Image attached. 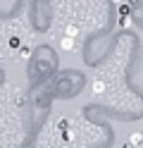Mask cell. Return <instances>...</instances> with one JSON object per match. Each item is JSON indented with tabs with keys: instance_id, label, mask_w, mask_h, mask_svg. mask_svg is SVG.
Masks as SVG:
<instances>
[{
	"instance_id": "cell-1",
	"label": "cell",
	"mask_w": 143,
	"mask_h": 148,
	"mask_svg": "<svg viewBox=\"0 0 143 148\" xmlns=\"http://www.w3.org/2000/svg\"><path fill=\"white\" fill-rule=\"evenodd\" d=\"M127 143L133 146V148H141V146H143V132H133V134L127 138Z\"/></svg>"
},
{
	"instance_id": "cell-2",
	"label": "cell",
	"mask_w": 143,
	"mask_h": 148,
	"mask_svg": "<svg viewBox=\"0 0 143 148\" xmlns=\"http://www.w3.org/2000/svg\"><path fill=\"white\" fill-rule=\"evenodd\" d=\"M60 48H62V50H67V53L74 50V38H72V36H64V38L60 41Z\"/></svg>"
},
{
	"instance_id": "cell-3",
	"label": "cell",
	"mask_w": 143,
	"mask_h": 148,
	"mask_svg": "<svg viewBox=\"0 0 143 148\" xmlns=\"http://www.w3.org/2000/svg\"><path fill=\"white\" fill-rule=\"evenodd\" d=\"M76 31H79V29H76L74 24H69V26L64 29V36H72V38H74V36H76Z\"/></svg>"
},
{
	"instance_id": "cell-4",
	"label": "cell",
	"mask_w": 143,
	"mask_h": 148,
	"mask_svg": "<svg viewBox=\"0 0 143 148\" xmlns=\"http://www.w3.org/2000/svg\"><path fill=\"white\" fill-rule=\"evenodd\" d=\"M129 24H131V22H129V17H122V19H119V26H122V29H127Z\"/></svg>"
},
{
	"instance_id": "cell-5",
	"label": "cell",
	"mask_w": 143,
	"mask_h": 148,
	"mask_svg": "<svg viewBox=\"0 0 143 148\" xmlns=\"http://www.w3.org/2000/svg\"><path fill=\"white\" fill-rule=\"evenodd\" d=\"M119 12H122V17H127V14H129V5H122Z\"/></svg>"
},
{
	"instance_id": "cell-6",
	"label": "cell",
	"mask_w": 143,
	"mask_h": 148,
	"mask_svg": "<svg viewBox=\"0 0 143 148\" xmlns=\"http://www.w3.org/2000/svg\"><path fill=\"white\" fill-rule=\"evenodd\" d=\"M29 53H31L29 48H22V50H19V55H22V58H29Z\"/></svg>"
},
{
	"instance_id": "cell-7",
	"label": "cell",
	"mask_w": 143,
	"mask_h": 148,
	"mask_svg": "<svg viewBox=\"0 0 143 148\" xmlns=\"http://www.w3.org/2000/svg\"><path fill=\"white\" fill-rule=\"evenodd\" d=\"M112 3H122V0H112Z\"/></svg>"
},
{
	"instance_id": "cell-8",
	"label": "cell",
	"mask_w": 143,
	"mask_h": 148,
	"mask_svg": "<svg viewBox=\"0 0 143 148\" xmlns=\"http://www.w3.org/2000/svg\"><path fill=\"white\" fill-rule=\"evenodd\" d=\"M141 132H143V129H141Z\"/></svg>"
},
{
	"instance_id": "cell-9",
	"label": "cell",
	"mask_w": 143,
	"mask_h": 148,
	"mask_svg": "<svg viewBox=\"0 0 143 148\" xmlns=\"http://www.w3.org/2000/svg\"><path fill=\"white\" fill-rule=\"evenodd\" d=\"M141 148H143V146H141Z\"/></svg>"
}]
</instances>
